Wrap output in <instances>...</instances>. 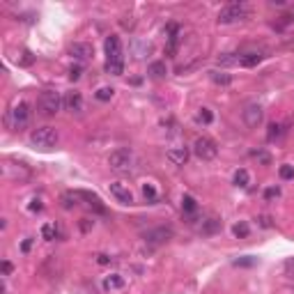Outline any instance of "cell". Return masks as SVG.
Listing matches in <instances>:
<instances>
[{"instance_id":"cell-39","label":"cell","mask_w":294,"mask_h":294,"mask_svg":"<svg viewBox=\"0 0 294 294\" xmlns=\"http://www.w3.org/2000/svg\"><path fill=\"white\" fill-rule=\"evenodd\" d=\"M260 225H262V228H271V218L269 216H260Z\"/></svg>"},{"instance_id":"cell-40","label":"cell","mask_w":294,"mask_h":294,"mask_svg":"<svg viewBox=\"0 0 294 294\" xmlns=\"http://www.w3.org/2000/svg\"><path fill=\"white\" fill-rule=\"evenodd\" d=\"M30 209H37V211H39V209H42V202H39V200H32Z\"/></svg>"},{"instance_id":"cell-7","label":"cell","mask_w":294,"mask_h":294,"mask_svg":"<svg viewBox=\"0 0 294 294\" xmlns=\"http://www.w3.org/2000/svg\"><path fill=\"white\" fill-rule=\"evenodd\" d=\"M193 154L198 156L200 161H211V159H216L218 147L211 138L200 136V138H196V143H193Z\"/></svg>"},{"instance_id":"cell-41","label":"cell","mask_w":294,"mask_h":294,"mask_svg":"<svg viewBox=\"0 0 294 294\" xmlns=\"http://www.w3.org/2000/svg\"><path fill=\"white\" fill-rule=\"evenodd\" d=\"M30 246H32V239H25V241H23V251L28 253V251H30Z\"/></svg>"},{"instance_id":"cell-31","label":"cell","mask_w":294,"mask_h":294,"mask_svg":"<svg viewBox=\"0 0 294 294\" xmlns=\"http://www.w3.org/2000/svg\"><path fill=\"white\" fill-rule=\"evenodd\" d=\"M110 97H113V88H101V90H97V99H99V101H108Z\"/></svg>"},{"instance_id":"cell-12","label":"cell","mask_w":294,"mask_h":294,"mask_svg":"<svg viewBox=\"0 0 294 294\" xmlns=\"http://www.w3.org/2000/svg\"><path fill=\"white\" fill-rule=\"evenodd\" d=\"M5 175L12 177V180H28L30 170H28L25 163H5Z\"/></svg>"},{"instance_id":"cell-9","label":"cell","mask_w":294,"mask_h":294,"mask_svg":"<svg viewBox=\"0 0 294 294\" xmlns=\"http://www.w3.org/2000/svg\"><path fill=\"white\" fill-rule=\"evenodd\" d=\"M170 239H173V230L170 228H154L143 234V241L150 244V246H159V244H166Z\"/></svg>"},{"instance_id":"cell-24","label":"cell","mask_w":294,"mask_h":294,"mask_svg":"<svg viewBox=\"0 0 294 294\" xmlns=\"http://www.w3.org/2000/svg\"><path fill=\"white\" fill-rule=\"evenodd\" d=\"M218 65L223 67H232V65H239V53H225L218 58Z\"/></svg>"},{"instance_id":"cell-37","label":"cell","mask_w":294,"mask_h":294,"mask_svg":"<svg viewBox=\"0 0 294 294\" xmlns=\"http://www.w3.org/2000/svg\"><path fill=\"white\" fill-rule=\"evenodd\" d=\"M69 76H72V81H78V78H81V67H72Z\"/></svg>"},{"instance_id":"cell-38","label":"cell","mask_w":294,"mask_h":294,"mask_svg":"<svg viewBox=\"0 0 294 294\" xmlns=\"http://www.w3.org/2000/svg\"><path fill=\"white\" fill-rule=\"evenodd\" d=\"M97 262L99 264H110L113 262V258H108V255H97Z\"/></svg>"},{"instance_id":"cell-1","label":"cell","mask_w":294,"mask_h":294,"mask_svg":"<svg viewBox=\"0 0 294 294\" xmlns=\"http://www.w3.org/2000/svg\"><path fill=\"white\" fill-rule=\"evenodd\" d=\"M106 72L120 76L124 72V58H122V44L117 35L106 37Z\"/></svg>"},{"instance_id":"cell-28","label":"cell","mask_w":294,"mask_h":294,"mask_svg":"<svg viewBox=\"0 0 294 294\" xmlns=\"http://www.w3.org/2000/svg\"><path fill=\"white\" fill-rule=\"evenodd\" d=\"M76 193H65V196H62V207H65V209H72L74 204H76Z\"/></svg>"},{"instance_id":"cell-25","label":"cell","mask_w":294,"mask_h":294,"mask_svg":"<svg viewBox=\"0 0 294 294\" xmlns=\"http://www.w3.org/2000/svg\"><path fill=\"white\" fill-rule=\"evenodd\" d=\"M182 209H184L186 214H193V211L198 209V204H196V200H193L191 196H184V198H182Z\"/></svg>"},{"instance_id":"cell-19","label":"cell","mask_w":294,"mask_h":294,"mask_svg":"<svg viewBox=\"0 0 294 294\" xmlns=\"http://www.w3.org/2000/svg\"><path fill=\"white\" fill-rule=\"evenodd\" d=\"M285 133H288V126L281 124V122H271L269 131H267V138H269V140H281Z\"/></svg>"},{"instance_id":"cell-21","label":"cell","mask_w":294,"mask_h":294,"mask_svg":"<svg viewBox=\"0 0 294 294\" xmlns=\"http://www.w3.org/2000/svg\"><path fill=\"white\" fill-rule=\"evenodd\" d=\"M147 72H150V76H154V78H163L166 74H168V69H166V62L156 60V62H152V65L147 67Z\"/></svg>"},{"instance_id":"cell-33","label":"cell","mask_w":294,"mask_h":294,"mask_svg":"<svg viewBox=\"0 0 294 294\" xmlns=\"http://www.w3.org/2000/svg\"><path fill=\"white\" fill-rule=\"evenodd\" d=\"M278 196H281V189H278V186H271V189L264 191V198L267 200H274V198H278Z\"/></svg>"},{"instance_id":"cell-5","label":"cell","mask_w":294,"mask_h":294,"mask_svg":"<svg viewBox=\"0 0 294 294\" xmlns=\"http://www.w3.org/2000/svg\"><path fill=\"white\" fill-rule=\"evenodd\" d=\"M108 166L113 173H120V175H126L133 170V152L129 147H120L115 150L113 154L108 156Z\"/></svg>"},{"instance_id":"cell-2","label":"cell","mask_w":294,"mask_h":294,"mask_svg":"<svg viewBox=\"0 0 294 294\" xmlns=\"http://www.w3.org/2000/svg\"><path fill=\"white\" fill-rule=\"evenodd\" d=\"M62 106H65V99H62V95L58 90H44L39 95V99H37V108H39L42 115H46V117L58 115L62 110Z\"/></svg>"},{"instance_id":"cell-18","label":"cell","mask_w":294,"mask_h":294,"mask_svg":"<svg viewBox=\"0 0 294 294\" xmlns=\"http://www.w3.org/2000/svg\"><path fill=\"white\" fill-rule=\"evenodd\" d=\"M218 230H221V221L214 218V216L204 218V221L200 223V232H202V234H216Z\"/></svg>"},{"instance_id":"cell-11","label":"cell","mask_w":294,"mask_h":294,"mask_svg":"<svg viewBox=\"0 0 294 294\" xmlns=\"http://www.w3.org/2000/svg\"><path fill=\"white\" fill-rule=\"evenodd\" d=\"M69 53L74 55V60L85 62V60H90L95 51H92V46H90V44H85V42H76V44H72V48H69Z\"/></svg>"},{"instance_id":"cell-6","label":"cell","mask_w":294,"mask_h":294,"mask_svg":"<svg viewBox=\"0 0 294 294\" xmlns=\"http://www.w3.org/2000/svg\"><path fill=\"white\" fill-rule=\"evenodd\" d=\"M246 16H248L246 2H230V5H225L221 12H218V23H223V25L239 23V21H244Z\"/></svg>"},{"instance_id":"cell-29","label":"cell","mask_w":294,"mask_h":294,"mask_svg":"<svg viewBox=\"0 0 294 294\" xmlns=\"http://www.w3.org/2000/svg\"><path fill=\"white\" fill-rule=\"evenodd\" d=\"M143 196L150 200V202H156V189L152 184H143Z\"/></svg>"},{"instance_id":"cell-36","label":"cell","mask_w":294,"mask_h":294,"mask_svg":"<svg viewBox=\"0 0 294 294\" xmlns=\"http://www.w3.org/2000/svg\"><path fill=\"white\" fill-rule=\"evenodd\" d=\"M12 269H14L12 262H7V260H5V262H2V276H9V274H12Z\"/></svg>"},{"instance_id":"cell-8","label":"cell","mask_w":294,"mask_h":294,"mask_svg":"<svg viewBox=\"0 0 294 294\" xmlns=\"http://www.w3.org/2000/svg\"><path fill=\"white\" fill-rule=\"evenodd\" d=\"M241 117H244V124H246L248 129H258V126L264 122V108L260 106L258 101H251V103L244 106Z\"/></svg>"},{"instance_id":"cell-3","label":"cell","mask_w":294,"mask_h":294,"mask_svg":"<svg viewBox=\"0 0 294 294\" xmlns=\"http://www.w3.org/2000/svg\"><path fill=\"white\" fill-rule=\"evenodd\" d=\"M5 122H7V126H9V129H14V131H21V129H25V126H28V122H30V108H28V103H25V101L14 103L12 108L7 110Z\"/></svg>"},{"instance_id":"cell-10","label":"cell","mask_w":294,"mask_h":294,"mask_svg":"<svg viewBox=\"0 0 294 294\" xmlns=\"http://www.w3.org/2000/svg\"><path fill=\"white\" fill-rule=\"evenodd\" d=\"M110 196H113L117 202H122V204H131L133 202L131 189H129L126 184H122V182H110Z\"/></svg>"},{"instance_id":"cell-4","label":"cell","mask_w":294,"mask_h":294,"mask_svg":"<svg viewBox=\"0 0 294 294\" xmlns=\"http://www.w3.org/2000/svg\"><path fill=\"white\" fill-rule=\"evenodd\" d=\"M58 140H60V136H58L53 126H39V129H35L30 133V145L37 147V150H53Z\"/></svg>"},{"instance_id":"cell-13","label":"cell","mask_w":294,"mask_h":294,"mask_svg":"<svg viewBox=\"0 0 294 294\" xmlns=\"http://www.w3.org/2000/svg\"><path fill=\"white\" fill-rule=\"evenodd\" d=\"M166 156H168V161L173 166H184L189 161V147H170L166 152Z\"/></svg>"},{"instance_id":"cell-23","label":"cell","mask_w":294,"mask_h":294,"mask_svg":"<svg viewBox=\"0 0 294 294\" xmlns=\"http://www.w3.org/2000/svg\"><path fill=\"white\" fill-rule=\"evenodd\" d=\"M209 78L216 85H230L232 83V76H230V74H221V72H209Z\"/></svg>"},{"instance_id":"cell-16","label":"cell","mask_w":294,"mask_h":294,"mask_svg":"<svg viewBox=\"0 0 294 294\" xmlns=\"http://www.w3.org/2000/svg\"><path fill=\"white\" fill-rule=\"evenodd\" d=\"M126 285V281L120 276V274H110V276L103 278V290H108V292H113V290H122Z\"/></svg>"},{"instance_id":"cell-20","label":"cell","mask_w":294,"mask_h":294,"mask_svg":"<svg viewBox=\"0 0 294 294\" xmlns=\"http://www.w3.org/2000/svg\"><path fill=\"white\" fill-rule=\"evenodd\" d=\"M180 44V25H168V53H175V48Z\"/></svg>"},{"instance_id":"cell-35","label":"cell","mask_w":294,"mask_h":294,"mask_svg":"<svg viewBox=\"0 0 294 294\" xmlns=\"http://www.w3.org/2000/svg\"><path fill=\"white\" fill-rule=\"evenodd\" d=\"M285 271H288V276H290V278H294V258L285 262Z\"/></svg>"},{"instance_id":"cell-14","label":"cell","mask_w":294,"mask_h":294,"mask_svg":"<svg viewBox=\"0 0 294 294\" xmlns=\"http://www.w3.org/2000/svg\"><path fill=\"white\" fill-rule=\"evenodd\" d=\"M65 108L69 113H81L83 110V97H81V92H69L65 97Z\"/></svg>"},{"instance_id":"cell-32","label":"cell","mask_w":294,"mask_h":294,"mask_svg":"<svg viewBox=\"0 0 294 294\" xmlns=\"http://www.w3.org/2000/svg\"><path fill=\"white\" fill-rule=\"evenodd\" d=\"M232 232L237 234V237H248V225L246 223H237V225L232 228Z\"/></svg>"},{"instance_id":"cell-27","label":"cell","mask_w":294,"mask_h":294,"mask_svg":"<svg viewBox=\"0 0 294 294\" xmlns=\"http://www.w3.org/2000/svg\"><path fill=\"white\" fill-rule=\"evenodd\" d=\"M251 156H253V159H258L260 163H264V166H269V163H271V156L267 154V152H262V150H253Z\"/></svg>"},{"instance_id":"cell-34","label":"cell","mask_w":294,"mask_h":294,"mask_svg":"<svg viewBox=\"0 0 294 294\" xmlns=\"http://www.w3.org/2000/svg\"><path fill=\"white\" fill-rule=\"evenodd\" d=\"M42 234L46 237V239H55V228H53V225H44Z\"/></svg>"},{"instance_id":"cell-22","label":"cell","mask_w":294,"mask_h":294,"mask_svg":"<svg viewBox=\"0 0 294 294\" xmlns=\"http://www.w3.org/2000/svg\"><path fill=\"white\" fill-rule=\"evenodd\" d=\"M232 182H234V186H239V189H246L248 182H251V175H248V170L241 168V170H237V173H234Z\"/></svg>"},{"instance_id":"cell-30","label":"cell","mask_w":294,"mask_h":294,"mask_svg":"<svg viewBox=\"0 0 294 294\" xmlns=\"http://www.w3.org/2000/svg\"><path fill=\"white\" fill-rule=\"evenodd\" d=\"M281 180H294V166H281Z\"/></svg>"},{"instance_id":"cell-15","label":"cell","mask_w":294,"mask_h":294,"mask_svg":"<svg viewBox=\"0 0 294 294\" xmlns=\"http://www.w3.org/2000/svg\"><path fill=\"white\" fill-rule=\"evenodd\" d=\"M76 193V198H83L85 202L90 204V207H95L99 214H106V207L101 204V200H99V196H95V193H90V191H74Z\"/></svg>"},{"instance_id":"cell-26","label":"cell","mask_w":294,"mask_h":294,"mask_svg":"<svg viewBox=\"0 0 294 294\" xmlns=\"http://www.w3.org/2000/svg\"><path fill=\"white\" fill-rule=\"evenodd\" d=\"M198 122L200 124H211V122H214V115H211V110L209 108H200V113H198Z\"/></svg>"},{"instance_id":"cell-17","label":"cell","mask_w":294,"mask_h":294,"mask_svg":"<svg viewBox=\"0 0 294 294\" xmlns=\"http://www.w3.org/2000/svg\"><path fill=\"white\" fill-rule=\"evenodd\" d=\"M264 55L258 53V51H246V53H239V65L244 67H255L260 60H262Z\"/></svg>"}]
</instances>
